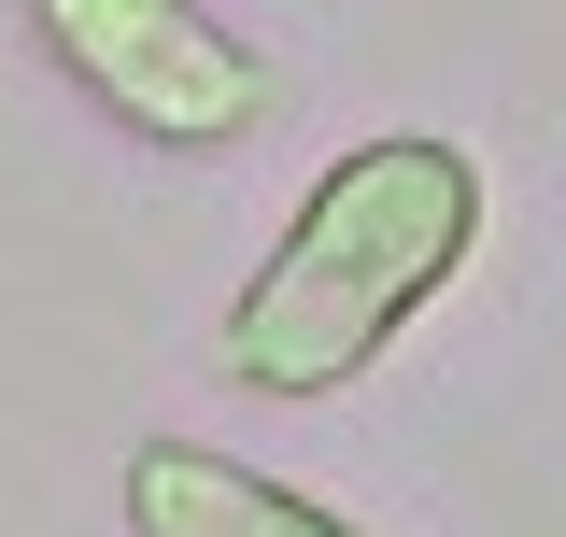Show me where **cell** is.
Masks as SVG:
<instances>
[{
  "instance_id": "obj_1",
  "label": "cell",
  "mask_w": 566,
  "mask_h": 537,
  "mask_svg": "<svg viewBox=\"0 0 566 537\" xmlns=\"http://www.w3.org/2000/svg\"><path fill=\"white\" fill-rule=\"evenodd\" d=\"M495 170L439 128H382L312 170V199L283 212V241L255 255V283L227 297L212 326V368L241 397H340L354 368H382L397 339L424 326V297H453V268L482 255Z\"/></svg>"
},
{
  "instance_id": "obj_2",
  "label": "cell",
  "mask_w": 566,
  "mask_h": 537,
  "mask_svg": "<svg viewBox=\"0 0 566 537\" xmlns=\"http://www.w3.org/2000/svg\"><path fill=\"white\" fill-rule=\"evenodd\" d=\"M43 57L156 156H227L270 128V57L212 0H29Z\"/></svg>"
},
{
  "instance_id": "obj_3",
  "label": "cell",
  "mask_w": 566,
  "mask_h": 537,
  "mask_svg": "<svg viewBox=\"0 0 566 537\" xmlns=\"http://www.w3.org/2000/svg\"><path fill=\"white\" fill-rule=\"evenodd\" d=\"M128 537H368L340 524L326 495H297V481L241 467V453H212V439H128Z\"/></svg>"
}]
</instances>
